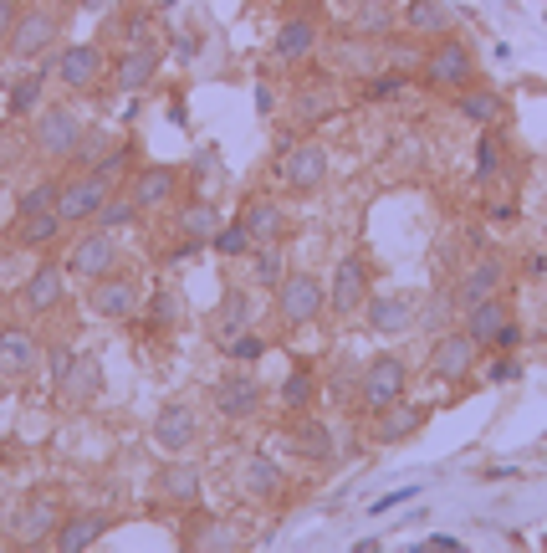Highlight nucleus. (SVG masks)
<instances>
[{"mask_svg": "<svg viewBox=\"0 0 547 553\" xmlns=\"http://www.w3.org/2000/svg\"><path fill=\"white\" fill-rule=\"evenodd\" d=\"M420 77H425V88H435V93H461V88H471V82H481L471 41H461L455 31L430 41V52L420 57Z\"/></svg>", "mask_w": 547, "mask_h": 553, "instance_id": "obj_1", "label": "nucleus"}, {"mask_svg": "<svg viewBox=\"0 0 547 553\" xmlns=\"http://www.w3.org/2000/svg\"><path fill=\"white\" fill-rule=\"evenodd\" d=\"M461 328L476 338L481 349H496V354H512L517 344H522V323H517V313H512V303L507 297H481V303H471V308H461Z\"/></svg>", "mask_w": 547, "mask_h": 553, "instance_id": "obj_2", "label": "nucleus"}, {"mask_svg": "<svg viewBox=\"0 0 547 553\" xmlns=\"http://www.w3.org/2000/svg\"><path fill=\"white\" fill-rule=\"evenodd\" d=\"M277 313L287 328H307L328 313V282L307 272V267H287L282 287H277Z\"/></svg>", "mask_w": 547, "mask_h": 553, "instance_id": "obj_3", "label": "nucleus"}, {"mask_svg": "<svg viewBox=\"0 0 547 553\" xmlns=\"http://www.w3.org/2000/svg\"><path fill=\"white\" fill-rule=\"evenodd\" d=\"M374 292V262L363 251H348V257L333 267V282H328V313L343 323V318H358L363 303Z\"/></svg>", "mask_w": 547, "mask_h": 553, "instance_id": "obj_4", "label": "nucleus"}, {"mask_svg": "<svg viewBox=\"0 0 547 553\" xmlns=\"http://www.w3.org/2000/svg\"><path fill=\"white\" fill-rule=\"evenodd\" d=\"M404 395H409V364L399 354H374L358 369V405L369 415H379L384 405H394Z\"/></svg>", "mask_w": 547, "mask_h": 553, "instance_id": "obj_5", "label": "nucleus"}, {"mask_svg": "<svg viewBox=\"0 0 547 553\" xmlns=\"http://www.w3.org/2000/svg\"><path fill=\"white\" fill-rule=\"evenodd\" d=\"M420 292H369V303H363V328L379 333V338H404L420 328Z\"/></svg>", "mask_w": 547, "mask_h": 553, "instance_id": "obj_6", "label": "nucleus"}, {"mask_svg": "<svg viewBox=\"0 0 547 553\" xmlns=\"http://www.w3.org/2000/svg\"><path fill=\"white\" fill-rule=\"evenodd\" d=\"M82 134H87L82 113H77L72 103H57V108H41V113H36L31 144H36L41 159H72L77 144H82Z\"/></svg>", "mask_w": 547, "mask_h": 553, "instance_id": "obj_7", "label": "nucleus"}, {"mask_svg": "<svg viewBox=\"0 0 547 553\" xmlns=\"http://www.w3.org/2000/svg\"><path fill=\"white\" fill-rule=\"evenodd\" d=\"M481 364V344L466 328H440L435 344H430V374L440 385H466Z\"/></svg>", "mask_w": 547, "mask_h": 553, "instance_id": "obj_8", "label": "nucleus"}, {"mask_svg": "<svg viewBox=\"0 0 547 553\" xmlns=\"http://www.w3.org/2000/svg\"><path fill=\"white\" fill-rule=\"evenodd\" d=\"M57 36H62V16H57L52 6H31V11L16 16V26H11V36H6V52H11L16 62H31V57H41V52H52Z\"/></svg>", "mask_w": 547, "mask_h": 553, "instance_id": "obj_9", "label": "nucleus"}, {"mask_svg": "<svg viewBox=\"0 0 547 553\" xmlns=\"http://www.w3.org/2000/svg\"><path fill=\"white\" fill-rule=\"evenodd\" d=\"M149 436H154V446H159L164 456H185V451H195V446H200V436H205L200 410H195V405H185V400H169V405L154 415Z\"/></svg>", "mask_w": 547, "mask_h": 553, "instance_id": "obj_10", "label": "nucleus"}, {"mask_svg": "<svg viewBox=\"0 0 547 553\" xmlns=\"http://www.w3.org/2000/svg\"><path fill=\"white\" fill-rule=\"evenodd\" d=\"M108 195H113V185H108L103 175H93V169H77V175L62 180V190H57V216H62L67 226H82V221L98 216Z\"/></svg>", "mask_w": 547, "mask_h": 553, "instance_id": "obj_11", "label": "nucleus"}, {"mask_svg": "<svg viewBox=\"0 0 547 553\" xmlns=\"http://www.w3.org/2000/svg\"><path fill=\"white\" fill-rule=\"evenodd\" d=\"M282 185H287L292 195H317V190H323V185H328V144H323V139L292 144L287 159H282Z\"/></svg>", "mask_w": 547, "mask_h": 553, "instance_id": "obj_12", "label": "nucleus"}, {"mask_svg": "<svg viewBox=\"0 0 547 553\" xmlns=\"http://www.w3.org/2000/svg\"><path fill=\"white\" fill-rule=\"evenodd\" d=\"M52 72H57L62 88H72V93H93L98 82H103V72H108V57H103L98 41H77V47H62V52H57Z\"/></svg>", "mask_w": 547, "mask_h": 553, "instance_id": "obj_13", "label": "nucleus"}, {"mask_svg": "<svg viewBox=\"0 0 547 553\" xmlns=\"http://www.w3.org/2000/svg\"><path fill=\"white\" fill-rule=\"evenodd\" d=\"M507 277H512L507 257H496V251H486V257H476V262H471V267L461 272V282L450 287L455 308H471V303H481V297H496V292H507Z\"/></svg>", "mask_w": 547, "mask_h": 553, "instance_id": "obj_14", "label": "nucleus"}, {"mask_svg": "<svg viewBox=\"0 0 547 553\" xmlns=\"http://www.w3.org/2000/svg\"><path fill=\"white\" fill-rule=\"evenodd\" d=\"M87 308H93L98 318L108 323H128V318H139V282L133 277H93V287H87Z\"/></svg>", "mask_w": 547, "mask_h": 553, "instance_id": "obj_15", "label": "nucleus"}, {"mask_svg": "<svg viewBox=\"0 0 547 553\" xmlns=\"http://www.w3.org/2000/svg\"><path fill=\"white\" fill-rule=\"evenodd\" d=\"M118 267V241H113V231H87V236H77L72 241V257H67V272L72 277H82V282H93V277H108Z\"/></svg>", "mask_w": 547, "mask_h": 553, "instance_id": "obj_16", "label": "nucleus"}, {"mask_svg": "<svg viewBox=\"0 0 547 553\" xmlns=\"http://www.w3.org/2000/svg\"><path fill=\"white\" fill-rule=\"evenodd\" d=\"M210 400H215V410L225 415V420H251V415H261V405H266V390L256 385L251 374H220L215 379V390H210Z\"/></svg>", "mask_w": 547, "mask_h": 553, "instance_id": "obj_17", "label": "nucleus"}, {"mask_svg": "<svg viewBox=\"0 0 547 553\" xmlns=\"http://www.w3.org/2000/svg\"><path fill=\"white\" fill-rule=\"evenodd\" d=\"M287 446L307 461V466H328L338 456V441H333V425L317 420L312 410H302L292 425H287Z\"/></svg>", "mask_w": 547, "mask_h": 553, "instance_id": "obj_18", "label": "nucleus"}, {"mask_svg": "<svg viewBox=\"0 0 547 553\" xmlns=\"http://www.w3.org/2000/svg\"><path fill=\"white\" fill-rule=\"evenodd\" d=\"M425 420H430V410L404 395V400H394V405H384L374 415V441L379 446H404V441H415L425 431Z\"/></svg>", "mask_w": 547, "mask_h": 553, "instance_id": "obj_19", "label": "nucleus"}, {"mask_svg": "<svg viewBox=\"0 0 547 553\" xmlns=\"http://www.w3.org/2000/svg\"><path fill=\"white\" fill-rule=\"evenodd\" d=\"M159 67H164V52H159V47H123V52L113 57L108 77H113L118 93H144L149 82L159 77Z\"/></svg>", "mask_w": 547, "mask_h": 553, "instance_id": "obj_20", "label": "nucleus"}, {"mask_svg": "<svg viewBox=\"0 0 547 553\" xmlns=\"http://www.w3.org/2000/svg\"><path fill=\"white\" fill-rule=\"evenodd\" d=\"M123 190L139 200V210H159V205H169L179 195V169L174 164H139Z\"/></svg>", "mask_w": 547, "mask_h": 553, "instance_id": "obj_21", "label": "nucleus"}, {"mask_svg": "<svg viewBox=\"0 0 547 553\" xmlns=\"http://www.w3.org/2000/svg\"><path fill=\"white\" fill-rule=\"evenodd\" d=\"M179 543H185V548H215V553H231V548H241V543H246V533H241L236 523L215 518V513H195V507H190V518H185V533H179Z\"/></svg>", "mask_w": 547, "mask_h": 553, "instance_id": "obj_22", "label": "nucleus"}, {"mask_svg": "<svg viewBox=\"0 0 547 553\" xmlns=\"http://www.w3.org/2000/svg\"><path fill=\"white\" fill-rule=\"evenodd\" d=\"M36 364H41L36 333L21 328V323L0 328V374H6V379H26V374H36Z\"/></svg>", "mask_w": 547, "mask_h": 553, "instance_id": "obj_23", "label": "nucleus"}, {"mask_svg": "<svg viewBox=\"0 0 547 553\" xmlns=\"http://www.w3.org/2000/svg\"><path fill=\"white\" fill-rule=\"evenodd\" d=\"M241 226L251 231L256 246H266V241H287V236H292V210H287L282 200L256 195V200L241 210Z\"/></svg>", "mask_w": 547, "mask_h": 553, "instance_id": "obj_24", "label": "nucleus"}, {"mask_svg": "<svg viewBox=\"0 0 547 553\" xmlns=\"http://www.w3.org/2000/svg\"><path fill=\"white\" fill-rule=\"evenodd\" d=\"M62 287H67V267L57 262H41L26 282H21V313L41 318V313H52L62 303Z\"/></svg>", "mask_w": 547, "mask_h": 553, "instance_id": "obj_25", "label": "nucleus"}, {"mask_svg": "<svg viewBox=\"0 0 547 553\" xmlns=\"http://www.w3.org/2000/svg\"><path fill=\"white\" fill-rule=\"evenodd\" d=\"M455 113L466 123H476V129H501V123H507V93L486 88V82H471V88L455 93Z\"/></svg>", "mask_w": 547, "mask_h": 553, "instance_id": "obj_26", "label": "nucleus"}, {"mask_svg": "<svg viewBox=\"0 0 547 553\" xmlns=\"http://www.w3.org/2000/svg\"><path fill=\"white\" fill-rule=\"evenodd\" d=\"M200 466L195 461H169V466H159L154 472V492L164 497V502H174V507H200Z\"/></svg>", "mask_w": 547, "mask_h": 553, "instance_id": "obj_27", "label": "nucleus"}, {"mask_svg": "<svg viewBox=\"0 0 547 553\" xmlns=\"http://www.w3.org/2000/svg\"><path fill=\"white\" fill-rule=\"evenodd\" d=\"M317 21L312 16H287L282 26H277V36H271V57L277 62H307L312 52H317Z\"/></svg>", "mask_w": 547, "mask_h": 553, "instance_id": "obj_28", "label": "nucleus"}, {"mask_svg": "<svg viewBox=\"0 0 547 553\" xmlns=\"http://www.w3.org/2000/svg\"><path fill=\"white\" fill-rule=\"evenodd\" d=\"M399 26L409 31V36H425V41H440V36H450V6L445 0H404L399 6Z\"/></svg>", "mask_w": 547, "mask_h": 553, "instance_id": "obj_29", "label": "nucleus"}, {"mask_svg": "<svg viewBox=\"0 0 547 553\" xmlns=\"http://www.w3.org/2000/svg\"><path fill=\"white\" fill-rule=\"evenodd\" d=\"M113 518L103 513V507H87V513H72V518H62L57 523V533H52V548H62V553H77V548H93L98 538H103V528H108Z\"/></svg>", "mask_w": 547, "mask_h": 553, "instance_id": "obj_30", "label": "nucleus"}, {"mask_svg": "<svg viewBox=\"0 0 547 553\" xmlns=\"http://www.w3.org/2000/svg\"><path fill=\"white\" fill-rule=\"evenodd\" d=\"M103 395V369H98V359L93 354H77L72 359V369H67V379H62V390H57V400L62 405H93Z\"/></svg>", "mask_w": 547, "mask_h": 553, "instance_id": "obj_31", "label": "nucleus"}, {"mask_svg": "<svg viewBox=\"0 0 547 553\" xmlns=\"http://www.w3.org/2000/svg\"><path fill=\"white\" fill-rule=\"evenodd\" d=\"M241 487H246V497H251V502H277V497L287 492V472L277 466V456L256 451V456L246 461V477H241Z\"/></svg>", "mask_w": 547, "mask_h": 553, "instance_id": "obj_32", "label": "nucleus"}, {"mask_svg": "<svg viewBox=\"0 0 547 553\" xmlns=\"http://www.w3.org/2000/svg\"><path fill=\"white\" fill-rule=\"evenodd\" d=\"M251 292H225L220 297V308H215V323H210V333H215V344L225 349V344H231V338H241V333H251Z\"/></svg>", "mask_w": 547, "mask_h": 553, "instance_id": "obj_33", "label": "nucleus"}, {"mask_svg": "<svg viewBox=\"0 0 547 553\" xmlns=\"http://www.w3.org/2000/svg\"><path fill=\"white\" fill-rule=\"evenodd\" d=\"M57 523H62V507H57L52 497H36V502H26V507H21V518H16V538H21V543H47V538L57 533Z\"/></svg>", "mask_w": 547, "mask_h": 553, "instance_id": "obj_34", "label": "nucleus"}, {"mask_svg": "<svg viewBox=\"0 0 547 553\" xmlns=\"http://www.w3.org/2000/svg\"><path fill=\"white\" fill-rule=\"evenodd\" d=\"M174 231L185 236L190 246H205V241L220 231V210H215L210 200H185V205H179V221H174Z\"/></svg>", "mask_w": 547, "mask_h": 553, "instance_id": "obj_35", "label": "nucleus"}, {"mask_svg": "<svg viewBox=\"0 0 547 553\" xmlns=\"http://www.w3.org/2000/svg\"><path fill=\"white\" fill-rule=\"evenodd\" d=\"M62 216H57V210H31V216H16V231H11V241L16 246H52L57 236H62Z\"/></svg>", "mask_w": 547, "mask_h": 553, "instance_id": "obj_36", "label": "nucleus"}, {"mask_svg": "<svg viewBox=\"0 0 547 553\" xmlns=\"http://www.w3.org/2000/svg\"><path fill=\"white\" fill-rule=\"evenodd\" d=\"M287 277V257H282V241H266V246H251V282L261 292H277Z\"/></svg>", "mask_w": 547, "mask_h": 553, "instance_id": "obj_37", "label": "nucleus"}, {"mask_svg": "<svg viewBox=\"0 0 547 553\" xmlns=\"http://www.w3.org/2000/svg\"><path fill=\"white\" fill-rule=\"evenodd\" d=\"M297 123H317V118H333L338 113V98H333V82H307V88L297 93Z\"/></svg>", "mask_w": 547, "mask_h": 553, "instance_id": "obj_38", "label": "nucleus"}, {"mask_svg": "<svg viewBox=\"0 0 547 553\" xmlns=\"http://www.w3.org/2000/svg\"><path fill=\"white\" fill-rule=\"evenodd\" d=\"M348 26H353L358 36H389V31H394V6H389V0H358L353 16H348Z\"/></svg>", "mask_w": 547, "mask_h": 553, "instance_id": "obj_39", "label": "nucleus"}, {"mask_svg": "<svg viewBox=\"0 0 547 553\" xmlns=\"http://www.w3.org/2000/svg\"><path fill=\"white\" fill-rule=\"evenodd\" d=\"M277 400H282V405H287L292 415L312 410V405H317V374L297 364V369H292V374L282 379V390H277Z\"/></svg>", "mask_w": 547, "mask_h": 553, "instance_id": "obj_40", "label": "nucleus"}, {"mask_svg": "<svg viewBox=\"0 0 547 553\" xmlns=\"http://www.w3.org/2000/svg\"><path fill=\"white\" fill-rule=\"evenodd\" d=\"M144 318H149V333H174L179 323H185V303H179V292L159 287V292L149 297V308H144Z\"/></svg>", "mask_w": 547, "mask_h": 553, "instance_id": "obj_41", "label": "nucleus"}, {"mask_svg": "<svg viewBox=\"0 0 547 553\" xmlns=\"http://www.w3.org/2000/svg\"><path fill=\"white\" fill-rule=\"evenodd\" d=\"M139 216H144V210H139V200H133L128 190H113V195L103 200V210H98L93 221H98L103 231H123V226H133Z\"/></svg>", "mask_w": 547, "mask_h": 553, "instance_id": "obj_42", "label": "nucleus"}, {"mask_svg": "<svg viewBox=\"0 0 547 553\" xmlns=\"http://www.w3.org/2000/svg\"><path fill=\"white\" fill-rule=\"evenodd\" d=\"M113 149H118V139H113L108 129H87L82 144H77V154H72V164H77V169H98Z\"/></svg>", "mask_w": 547, "mask_h": 553, "instance_id": "obj_43", "label": "nucleus"}, {"mask_svg": "<svg viewBox=\"0 0 547 553\" xmlns=\"http://www.w3.org/2000/svg\"><path fill=\"white\" fill-rule=\"evenodd\" d=\"M41 88H47V72H31V77H21L16 88H11V98H6V113H11V118H26V113L41 103Z\"/></svg>", "mask_w": 547, "mask_h": 553, "instance_id": "obj_44", "label": "nucleus"}, {"mask_svg": "<svg viewBox=\"0 0 547 553\" xmlns=\"http://www.w3.org/2000/svg\"><path fill=\"white\" fill-rule=\"evenodd\" d=\"M501 139H496V129H481V144H476V180L486 185V180H496L501 175Z\"/></svg>", "mask_w": 547, "mask_h": 553, "instance_id": "obj_45", "label": "nucleus"}, {"mask_svg": "<svg viewBox=\"0 0 547 553\" xmlns=\"http://www.w3.org/2000/svg\"><path fill=\"white\" fill-rule=\"evenodd\" d=\"M210 246L220 251V257H251V246H256V241H251V231L236 221V226H220V231L210 236Z\"/></svg>", "mask_w": 547, "mask_h": 553, "instance_id": "obj_46", "label": "nucleus"}, {"mask_svg": "<svg viewBox=\"0 0 547 553\" xmlns=\"http://www.w3.org/2000/svg\"><path fill=\"white\" fill-rule=\"evenodd\" d=\"M57 180H41V185H31V190H21L16 195V216H31V210H57Z\"/></svg>", "mask_w": 547, "mask_h": 553, "instance_id": "obj_47", "label": "nucleus"}, {"mask_svg": "<svg viewBox=\"0 0 547 553\" xmlns=\"http://www.w3.org/2000/svg\"><path fill=\"white\" fill-rule=\"evenodd\" d=\"M169 36H174V52H179V62H195L200 52H205V31L195 26H169Z\"/></svg>", "mask_w": 547, "mask_h": 553, "instance_id": "obj_48", "label": "nucleus"}, {"mask_svg": "<svg viewBox=\"0 0 547 553\" xmlns=\"http://www.w3.org/2000/svg\"><path fill=\"white\" fill-rule=\"evenodd\" d=\"M225 354H231V364H256L261 354H266V344L256 333H241V338H231V344H225Z\"/></svg>", "mask_w": 547, "mask_h": 553, "instance_id": "obj_49", "label": "nucleus"}, {"mask_svg": "<svg viewBox=\"0 0 547 553\" xmlns=\"http://www.w3.org/2000/svg\"><path fill=\"white\" fill-rule=\"evenodd\" d=\"M128 164H133V144H118V149H113V154H108V159H103V164L93 169V175H103L108 185H118V180H123V169H128Z\"/></svg>", "mask_w": 547, "mask_h": 553, "instance_id": "obj_50", "label": "nucleus"}, {"mask_svg": "<svg viewBox=\"0 0 547 553\" xmlns=\"http://www.w3.org/2000/svg\"><path fill=\"white\" fill-rule=\"evenodd\" d=\"M404 88H409V77H404V72H389V77L369 82V88H363V93H369V98H399Z\"/></svg>", "mask_w": 547, "mask_h": 553, "instance_id": "obj_51", "label": "nucleus"}, {"mask_svg": "<svg viewBox=\"0 0 547 553\" xmlns=\"http://www.w3.org/2000/svg\"><path fill=\"white\" fill-rule=\"evenodd\" d=\"M72 359H77V349H52V390H62V379H67V369H72Z\"/></svg>", "mask_w": 547, "mask_h": 553, "instance_id": "obj_52", "label": "nucleus"}, {"mask_svg": "<svg viewBox=\"0 0 547 553\" xmlns=\"http://www.w3.org/2000/svg\"><path fill=\"white\" fill-rule=\"evenodd\" d=\"M522 374V364L517 359H496L491 369H486V379H491V385H496V379H517Z\"/></svg>", "mask_w": 547, "mask_h": 553, "instance_id": "obj_53", "label": "nucleus"}, {"mask_svg": "<svg viewBox=\"0 0 547 553\" xmlns=\"http://www.w3.org/2000/svg\"><path fill=\"white\" fill-rule=\"evenodd\" d=\"M11 26H16V6H11V0H0V47H6Z\"/></svg>", "mask_w": 547, "mask_h": 553, "instance_id": "obj_54", "label": "nucleus"}, {"mask_svg": "<svg viewBox=\"0 0 547 553\" xmlns=\"http://www.w3.org/2000/svg\"><path fill=\"white\" fill-rule=\"evenodd\" d=\"M415 497V487H404V492H389L384 502H374V513H389V507H399V502H409Z\"/></svg>", "mask_w": 547, "mask_h": 553, "instance_id": "obj_55", "label": "nucleus"}, {"mask_svg": "<svg viewBox=\"0 0 547 553\" xmlns=\"http://www.w3.org/2000/svg\"><path fill=\"white\" fill-rule=\"evenodd\" d=\"M425 548H461V538H450V533H435Z\"/></svg>", "mask_w": 547, "mask_h": 553, "instance_id": "obj_56", "label": "nucleus"}, {"mask_svg": "<svg viewBox=\"0 0 547 553\" xmlns=\"http://www.w3.org/2000/svg\"><path fill=\"white\" fill-rule=\"evenodd\" d=\"M527 277H547V257H527Z\"/></svg>", "mask_w": 547, "mask_h": 553, "instance_id": "obj_57", "label": "nucleus"}, {"mask_svg": "<svg viewBox=\"0 0 547 553\" xmlns=\"http://www.w3.org/2000/svg\"><path fill=\"white\" fill-rule=\"evenodd\" d=\"M87 11H108V6H118V0H82Z\"/></svg>", "mask_w": 547, "mask_h": 553, "instance_id": "obj_58", "label": "nucleus"}, {"mask_svg": "<svg viewBox=\"0 0 547 553\" xmlns=\"http://www.w3.org/2000/svg\"><path fill=\"white\" fill-rule=\"evenodd\" d=\"M0 164H6V139H0Z\"/></svg>", "mask_w": 547, "mask_h": 553, "instance_id": "obj_59", "label": "nucleus"}, {"mask_svg": "<svg viewBox=\"0 0 547 553\" xmlns=\"http://www.w3.org/2000/svg\"><path fill=\"white\" fill-rule=\"evenodd\" d=\"M542 303H547V277H542Z\"/></svg>", "mask_w": 547, "mask_h": 553, "instance_id": "obj_60", "label": "nucleus"}, {"mask_svg": "<svg viewBox=\"0 0 547 553\" xmlns=\"http://www.w3.org/2000/svg\"><path fill=\"white\" fill-rule=\"evenodd\" d=\"M389 6H404V0H389Z\"/></svg>", "mask_w": 547, "mask_h": 553, "instance_id": "obj_61", "label": "nucleus"}]
</instances>
